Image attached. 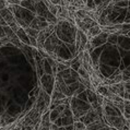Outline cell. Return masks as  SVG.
<instances>
[{"instance_id":"cell-12","label":"cell","mask_w":130,"mask_h":130,"mask_svg":"<svg viewBox=\"0 0 130 130\" xmlns=\"http://www.w3.org/2000/svg\"><path fill=\"white\" fill-rule=\"evenodd\" d=\"M96 3L94 0H86L85 2V10H95L96 9Z\"/></svg>"},{"instance_id":"cell-4","label":"cell","mask_w":130,"mask_h":130,"mask_svg":"<svg viewBox=\"0 0 130 130\" xmlns=\"http://www.w3.org/2000/svg\"><path fill=\"white\" fill-rule=\"evenodd\" d=\"M108 35H109V34L105 33V32H102L100 35H97V36H95V37H93L91 41H90V42L92 43L93 48H95V47H97V46H100V45L105 44L106 41H107V38H108Z\"/></svg>"},{"instance_id":"cell-6","label":"cell","mask_w":130,"mask_h":130,"mask_svg":"<svg viewBox=\"0 0 130 130\" xmlns=\"http://www.w3.org/2000/svg\"><path fill=\"white\" fill-rule=\"evenodd\" d=\"M18 35V37L20 38V41L22 42V44H25V45H31V41H30V36H28L26 33H25L24 28L21 27L19 31L15 33Z\"/></svg>"},{"instance_id":"cell-8","label":"cell","mask_w":130,"mask_h":130,"mask_svg":"<svg viewBox=\"0 0 130 130\" xmlns=\"http://www.w3.org/2000/svg\"><path fill=\"white\" fill-rule=\"evenodd\" d=\"M124 117L126 120H130V101L125 100V106H124Z\"/></svg>"},{"instance_id":"cell-10","label":"cell","mask_w":130,"mask_h":130,"mask_svg":"<svg viewBox=\"0 0 130 130\" xmlns=\"http://www.w3.org/2000/svg\"><path fill=\"white\" fill-rule=\"evenodd\" d=\"M78 73L80 77H82L83 79H86V80H90V74H89V72L86 71V69L83 66H81L80 68H79V70H78Z\"/></svg>"},{"instance_id":"cell-21","label":"cell","mask_w":130,"mask_h":130,"mask_svg":"<svg viewBox=\"0 0 130 130\" xmlns=\"http://www.w3.org/2000/svg\"><path fill=\"white\" fill-rule=\"evenodd\" d=\"M34 126H21V130H33Z\"/></svg>"},{"instance_id":"cell-9","label":"cell","mask_w":130,"mask_h":130,"mask_svg":"<svg viewBox=\"0 0 130 130\" xmlns=\"http://www.w3.org/2000/svg\"><path fill=\"white\" fill-rule=\"evenodd\" d=\"M24 31H25V33H26L30 37H35V38H37V36L39 34V31L37 30H35V28L33 27H31V26H27L26 28H24Z\"/></svg>"},{"instance_id":"cell-25","label":"cell","mask_w":130,"mask_h":130,"mask_svg":"<svg viewBox=\"0 0 130 130\" xmlns=\"http://www.w3.org/2000/svg\"><path fill=\"white\" fill-rule=\"evenodd\" d=\"M94 1L96 3V6H99V5H101V3L103 2V0H94Z\"/></svg>"},{"instance_id":"cell-23","label":"cell","mask_w":130,"mask_h":130,"mask_svg":"<svg viewBox=\"0 0 130 130\" xmlns=\"http://www.w3.org/2000/svg\"><path fill=\"white\" fill-rule=\"evenodd\" d=\"M5 25H8V24H7V22L5 21V19L2 18V15L0 14V26H5Z\"/></svg>"},{"instance_id":"cell-7","label":"cell","mask_w":130,"mask_h":130,"mask_svg":"<svg viewBox=\"0 0 130 130\" xmlns=\"http://www.w3.org/2000/svg\"><path fill=\"white\" fill-rule=\"evenodd\" d=\"M95 91H96L97 94L102 95L104 97H107L108 95H109V93H110V91L108 90V85H105V84H100L96 88Z\"/></svg>"},{"instance_id":"cell-28","label":"cell","mask_w":130,"mask_h":130,"mask_svg":"<svg viewBox=\"0 0 130 130\" xmlns=\"http://www.w3.org/2000/svg\"><path fill=\"white\" fill-rule=\"evenodd\" d=\"M49 130H50V129H49Z\"/></svg>"},{"instance_id":"cell-17","label":"cell","mask_w":130,"mask_h":130,"mask_svg":"<svg viewBox=\"0 0 130 130\" xmlns=\"http://www.w3.org/2000/svg\"><path fill=\"white\" fill-rule=\"evenodd\" d=\"M85 17H88V13H86V10L85 9H78L77 10V18L84 19Z\"/></svg>"},{"instance_id":"cell-14","label":"cell","mask_w":130,"mask_h":130,"mask_svg":"<svg viewBox=\"0 0 130 130\" xmlns=\"http://www.w3.org/2000/svg\"><path fill=\"white\" fill-rule=\"evenodd\" d=\"M72 6H74L77 9H85V2L83 0H73Z\"/></svg>"},{"instance_id":"cell-1","label":"cell","mask_w":130,"mask_h":130,"mask_svg":"<svg viewBox=\"0 0 130 130\" xmlns=\"http://www.w3.org/2000/svg\"><path fill=\"white\" fill-rule=\"evenodd\" d=\"M48 24H50V23H48L47 21H46L45 18L36 15L34 18V20L31 22L30 26L35 28V30H37V31H42L43 28H45L46 26H48Z\"/></svg>"},{"instance_id":"cell-13","label":"cell","mask_w":130,"mask_h":130,"mask_svg":"<svg viewBox=\"0 0 130 130\" xmlns=\"http://www.w3.org/2000/svg\"><path fill=\"white\" fill-rule=\"evenodd\" d=\"M124 100L130 101V82H125V95Z\"/></svg>"},{"instance_id":"cell-19","label":"cell","mask_w":130,"mask_h":130,"mask_svg":"<svg viewBox=\"0 0 130 130\" xmlns=\"http://www.w3.org/2000/svg\"><path fill=\"white\" fill-rule=\"evenodd\" d=\"M72 1L73 0H60V5L61 7H68V6H70L72 5Z\"/></svg>"},{"instance_id":"cell-27","label":"cell","mask_w":130,"mask_h":130,"mask_svg":"<svg viewBox=\"0 0 130 130\" xmlns=\"http://www.w3.org/2000/svg\"><path fill=\"white\" fill-rule=\"evenodd\" d=\"M127 124H128V126H129V129H130V120H127Z\"/></svg>"},{"instance_id":"cell-24","label":"cell","mask_w":130,"mask_h":130,"mask_svg":"<svg viewBox=\"0 0 130 130\" xmlns=\"http://www.w3.org/2000/svg\"><path fill=\"white\" fill-rule=\"evenodd\" d=\"M52 3H54V5H57V6H59L60 5V0H49Z\"/></svg>"},{"instance_id":"cell-18","label":"cell","mask_w":130,"mask_h":130,"mask_svg":"<svg viewBox=\"0 0 130 130\" xmlns=\"http://www.w3.org/2000/svg\"><path fill=\"white\" fill-rule=\"evenodd\" d=\"M68 68H70V67H68L67 64H64L62 62H57V72H61V71L68 69Z\"/></svg>"},{"instance_id":"cell-2","label":"cell","mask_w":130,"mask_h":130,"mask_svg":"<svg viewBox=\"0 0 130 130\" xmlns=\"http://www.w3.org/2000/svg\"><path fill=\"white\" fill-rule=\"evenodd\" d=\"M108 89L111 93L116 94L118 96H120L124 99L125 95V82H120V83H116V84H110L108 85Z\"/></svg>"},{"instance_id":"cell-22","label":"cell","mask_w":130,"mask_h":130,"mask_svg":"<svg viewBox=\"0 0 130 130\" xmlns=\"http://www.w3.org/2000/svg\"><path fill=\"white\" fill-rule=\"evenodd\" d=\"M6 32L5 30H3V26H0V38H2V37H6Z\"/></svg>"},{"instance_id":"cell-3","label":"cell","mask_w":130,"mask_h":130,"mask_svg":"<svg viewBox=\"0 0 130 130\" xmlns=\"http://www.w3.org/2000/svg\"><path fill=\"white\" fill-rule=\"evenodd\" d=\"M0 14L2 15V18L5 19V21L7 22V24H8V25H11V24L17 22L15 17H14L13 13L8 9V7H6V8H3V9L0 10Z\"/></svg>"},{"instance_id":"cell-15","label":"cell","mask_w":130,"mask_h":130,"mask_svg":"<svg viewBox=\"0 0 130 130\" xmlns=\"http://www.w3.org/2000/svg\"><path fill=\"white\" fill-rule=\"evenodd\" d=\"M10 43H11V44H13L14 46H18V47H21V44H22V42L20 41V38L18 37V35L15 34V35H13L12 37H11V41H10Z\"/></svg>"},{"instance_id":"cell-20","label":"cell","mask_w":130,"mask_h":130,"mask_svg":"<svg viewBox=\"0 0 130 130\" xmlns=\"http://www.w3.org/2000/svg\"><path fill=\"white\" fill-rule=\"evenodd\" d=\"M7 6H8V2H7L6 0H0V10L3 9V8H6Z\"/></svg>"},{"instance_id":"cell-11","label":"cell","mask_w":130,"mask_h":130,"mask_svg":"<svg viewBox=\"0 0 130 130\" xmlns=\"http://www.w3.org/2000/svg\"><path fill=\"white\" fill-rule=\"evenodd\" d=\"M73 127H74V130H86V125L84 124V122H82L81 120L74 121Z\"/></svg>"},{"instance_id":"cell-5","label":"cell","mask_w":130,"mask_h":130,"mask_svg":"<svg viewBox=\"0 0 130 130\" xmlns=\"http://www.w3.org/2000/svg\"><path fill=\"white\" fill-rule=\"evenodd\" d=\"M102 27H101V25H94V26H92L90 30L86 32V36H88V39L89 41H91V39L93 38V37H95V36H97V35H100L101 33H102Z\"/></svg>"},{"instance_id":"cell-16","label":"cell","mask_w":130,"mask_h":130,"mask_svg":"<svg viewBox=\"0 0 130 130\" xmlns=\"http://www.w3.org/2000/svg\"><path fill=\"white\" fill-rule=\"evenodd\" d=\"M3 30H5V32H6V35L8 36V37H12L13 35H15V33L12 31V28L9 26V25H5L3 26Z\"/></svg>"},{"instance_id":"cell-26","label":"cell","mask_w":130,"mask_h":130,"mask_svg":"<svg viewBox=\"0 0 130 130\" xmlns=\"http://www.w3.org/2000/svg\"><path fill=\"white\" fill-rule=\"evenodd\" d=\"M122 130H130V129H129V126H128V124H127V125H126V126H125V127H124V128H122Z\"/></svg>"}]
</instances>
